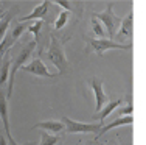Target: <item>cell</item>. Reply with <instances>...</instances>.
<instances>
[{"label":"cell","mask_w":146,"mask_h":145,"mask_svg":"<svg viewBox=\"0 0 146 145\" xmlns=\"http://www.w3.org/2000/svg\"><path fill=\"white\" fill-rule=\"evenodd\" d=\"M120 105H123V100H121V98H117V100H113V102H109L107 105H104V106H103L101 111L96 114V119H98L100 122L103 123L106 117H109L110 114L115 111L117 108H120Z\"/></svg>","instance_id":"7c38bea8"},{"label":"cell","mask_w":146,"mask_h":145,"mask_svg":"<svg viewBox=\"0 0 146 145\" xmlns=\"http://www.w3.org/2000/svg\"><path fill=\"white\" fill-rule=\"evenodd\" d=\"M27 27H25V23H19L17 22L16 25H14V28H13V31H11V37H13V41H16L19 39L20 36H22V33H23V30H25Z\"/></svg>","instance_id":"ffe728a7"},{"label":"cell","mask_w":146,"mask_h":145,"mask_svg":"<svg viewBox=\"0 0 146 145\" xmlns=\"http://www.w3.org/2000/svg\"><path fill=\"white\" fill-rule=\"evenodd\" d=\"M64 123V130L67 131L68 134H78V133H98L101 130L103 123H82V122H76V120L70 119V117H62L61 120Z\"/></svg>","instance_id":"5b68a950"},{"label":"cell","mask_w":146,"mask_h":145,"mask_svg":"<svg viewBox=\"0 0 146 145\" xmlns=\"http://www.w3.org/2000/svg\"><path fill=\"white\" fill-rule=\"evenodd\" d=\"M30 145H33V144H30Z\"/></svg>","instance_id":"4316f807"},{"label":"cell","mask_w":146,"mask_h":145,"mask_svg":"<svg viewBox=\"0 0 146 145\" xmlns=\"http://www.w3.org/2000/svg\"><path fill=\"white\" fill-rule=\"evenodd\" d=\"M50 3L51 2H40L39 5L36 6V8L33 9V11L30 13V14H27L25 17H20L17 22L19 23H25V22H30V20H42L44 17H45V14H47V11H48V6H50Z\"/></svg>","instance_id":"9c48e42d"},{"label":"cell","mask_w":146,"mask_h":145,"mask_svg":"<svg viewBox=\"0 0 146 145\" xmlns=\"http://www.w3.org/2000/svg\"><path fill=\"white\" fill-rule=\"evenodd\" d=\"M42 25H44V22L42 20H34L31 25L27 27V30L31 33V34H34V42H39V33H40V28H42Z\"/></svg>","instance_id":"e0dca14e"},{"label":"cell","mask_w":146,"mask_h":145,"mask_svg":"<svg viewBox=\"0 0 146 145\" xmlns=\"http://www.w3.org/2000/svg\"><path fill=\"white\" fill-rule=\"evenodd\" d=\"M9 22H11V17H9V16H6L5 19L0 22V42H2V39L5 37L6 30H8V27H9Z\"/></svg>","instance_id":"44dd1931"},{"label":"cell","mask_w":146,"mask_h":145,"mask_svg":"<svg viewBox=\"0 0 146 145\" xmlns=\"http://www.w3.org/2000/svg\"><path fill=\"white\" fill-rule=\"evenodd\" d=\"M14 145H17V144H14Z\"/></svg>","instance_id":"83f0119b"},{"label":"cell","mask_w":146,"mask_h":145,"mask_svg":"<svg viewBox=\"0 0 146 145\" xmlns=\"http://www.w3.org/2000/svg\"><path fill=\"white\" fill-rule=\"evenodd\" d=\"M37 44L34 42V41H28V44H27L25 47L22 48V50L19 51V53L14 56V59H11V69H9V78H8V98L11 97L13 94V88H14V78H16V74L17 70H19L20 67H22L23 64L27 63V59L30 58V55L33 53V50L36 48Z\"/></svg>","instance_id":"6da1fadb"},{"label":"cell","mask_w":146,"mask_h":145,"mask_svg":"<svg viewBox=\"0 0 146 145\" xmlns=\"http://www.w3.org/2000/svg\"><path fill=\"white\" fill-rule=\"evenodd\" d=\"M89 84L93 91V95H95V112H93V116H95V114H98L101 111L106 103H109V95H107L103 89V80L101 78H98V77L90 78Z\"/></svg>","instance_id":"8992f818"},{"label":"cell","mask_w":146,"mask_h":145,"mask_svg":"<svg viewBox=\"0 0 146 145\" xmlns=\"http://www.w3.org/2000/svg\"><path fill=\"white\" fill-rule=\"evenodd\" d=\"M59 142V137L53 136V134L47 133V131H40V142L39 145H56Z\"/></svg>","instance_id":"9a60e30c"},{"label":"cell","mask_w":146,"mask_h":145,"mask_svg":"<svg viewBox=\"0 0 146 145\" xmlns=\"http://www.w3.org/2000/svg\"><path fill=\"white\" fill-rule=\"evenodd\" d=\"M34 128H40L44 131H48V133H59V131L64 130V123L61 120H45V122H39L34 125Z\"/></svg>","instance_id":"8fae6325"},{"label":"cell","mask_w":146,"mask_h":145,"mask_svg":"<svg viewBox=\"0 0 146 145\" xmlns=\"http://www.w3.org/2000/svg\"><path fill=\"white\" fill-rule=\"evenodd\" d=\"M0 145H8V142H6V139L3 136H0Z\"/></svg>","instance_id":"cb8c5ba5"},{"label":"cell","mask_w":146,"mask_h":145,"mask_svg":"<svg viewBox=\"0 0 146 145\" xmlns=\"http://www.w3.org/2000/svg\"><path fill=\"white\" fill-rule=\"evenodd\" d=\"M132 23H134V14H132V11L127 14L124 19H121V30H120V34H118V37L120 36H124V37H131L132 36Z\"/></svg>","instance_id":"4fadbf2b"},{"label":"cell","mask_w":146,"mask_h":145,"mask_svg":"<svg viewBox=\"0 0 146 145\" xmlns=\"http://www.w3.org/2000/svg\"><path fill=\"white\" fill-rule=\"evenodd\" d=\"M84 145H104L103 142H96V140H86Z\"/></svg>","instance_id":"603a6c76"},{"label":"cell","mask_w":146,"mask_h":145,"mask_svg":"<svg viewBox=\"0 0 146 145\" xmlns=\"http://www.w3.org/2000/svg\"><path fill=\"white\" fill-rule=\"evenodd\" d=\"M0 119L3 122V128H5V133L8 136L9 145H14L16 140L14 137L11 136V130H9V117H8V103H6V94L3 91H0Z\"/></svg>","instance_id":"ba28073f"},{"label":"cell","mask_w":146,"mask_h":145,"mask_svg":"<svg viewBox=\"0 0 146 145\" xmlns=\"http://www.w3.org/2000/svg\"><path fill=\"white\" fill-rule=\"evenodd\" d=\"M93 16H95L100 22H103L109 39L113 41V37H115V34H117V30L120 28V23H121V19L118 16H115V13H113V3H109L107 8L104 9L103 13H96V14H93Z\"/></svg>","instance_id":"3957f363"},{"label":"cell","mask_w":146,"mask_h":145,"mask_svg":"<svg viewBox=\"0 0 146 145\" xmlns=\"http://www.w3.org/2000/svg\"><path fill=\"white\" fill-rule=\"evenodd\" d=\"M3 13H5V9H3V8H0V17L3 16Z\"/></svg>","instance_id":"d4e9b609"},{"label":"cell","mask_w":146,"mask_h":145,"mask_svg":"<svg viewBox=\"0 0 146 145\" xmlns=\"http://www.w3.org/2000/svg\"><path fill=\"white\" fill-rule=\"evenodd\" d=\"M92 27H93V33H95L96 36H100L101 39H104V36H106V33H104V28H103L101 22H100V20L96 19L95 16H92Z\"/></svg>","instance_id":"ac0fdd59"},{"label":"cell","mask_w":146,"mask_h":145,"mask_svg":"<svg viewBox=\"0 0 146 145\" xmlns=\"http://www.w3.org/2000/svg\"><path fill=\"white\" fill-rule=\"evenodd\" d=\"M47 56L61 74L68 70V59L65 56V51H64V47H62L61 41H58L56 36L50 37V47L47 50Z\"/></svg>","instance_id":"7a4b0ae2"},{"label":"cell","mask_w":146,"mask_h":145,"mask_svg":"<svg viewBox=\"0 0 146 145\" xmlns=\"http://www.w3.org/2000/svg\"><path fill=\"white\" fill-rule=\"evenodd\" d=\"M56 5L62 6V8H64L65 11H67V13H68V11H72V9H73L72 6H70L72 3H70V2H65V0H58V2H56Z\"/></svg>","instance_id":"7402d4cb"},{"label":"cell","mask_w":146,"mask_h":145,"mask_svg":"<svg viewBox=\"0 0 146 145\" xmlns=\"http://www.w3.org/2000/svg\"><path fill=\"white\" fill-rule=\"evenodd\" d=\"M87 50L86 51H95L98 56H103L104 51L107 50H131L132 48V42L129 44H121V42H115V41L110 39H90L87 37Z\"/></svg>","instance_id":"277c9868"},{"label":"cell","mask_w":146,"mask_h":145,"mask_svg":"<svg viewBox=\"0 0 146 145\" xmlns=\"http://www.w3.org/2000/svg\"><path fill=\"white\" fill-rule=\"evenodd\" d=\"M127 103L124 106H121L120 109L117 111V117H123V116H132V112H134V106H132V97L127 95L126 97Z\"/></svg>","instance_id":"2e32d148"},{"label":"cell","mask_w":146,"mask_h":145,"mask_svg":"<svg viewBox=\"0 0 146 145\" xmlns=\"http://www.w3.org/2000/svg\"><path fill=\"white\" fill-rule=\"evenodd\" d=\"M134 122V119H132V116H123V117H117L113 122L107 123V125L101 126V130L98 131V137L103 136V134H106L109 130L112 128H117V126H124V125H131V123Z\"/></svg>","instance_id":"30bf717a"},{"label":"cell","mask_w":146,"mask_h":145,"mask_svg":"<svg viewBox=\"0 0 146 145\" xmlns=\"http://www.w3.org/2000/svg\"><path fill=\"white\" fill-rule=\"evenodd\" d=\"M104 145H112V144H104Z\"/></svg>","instance_id":"484cf974"},{"label":"cell","mask_w":146,"mask_h":145,"mask_svg":"<svg viewBox=\"0 0 146 145\" xmlns=\"http://www.w3.org/2000/svg\"><path fill=\"white\" fill-rule=\"evenodd\" d=\"M9 67H11V58L6 53V56L3 58V61H2V67H0V86H3L6 83V80H8Z\"/></svg>","instance_id":"5bb4252c"},{"label":"cell","mask_w":146,"mask_h":145,"mask_svg":"<svg viewBox=\"0 0 146 145\" xmlns=\"http://www.w3.org/2000/svg\"><path fill=\"white\" fill-rule=\"evenodd\" d=\"M20 69H22V70H25V72H28V74L36 75V77L48 78V80H53V78H56L58 75H59V74H50V72H48V69H47V65L42 63V59H40V58H36V59H33L28 64H23Z\"/></svg>","instance_id":"52a82bcc"},{"label":"cell","mask_w":146,"mask_h":145,"mask_svg":"<svg viewBox=\"0 0 146 145\" xmlns=\"http://www.w3.org/2000/svg\"><path fill=\"white\" fill-rule=\"evenodd\" d=\"M68 20V13L67 11H62L61 14H59V17L56 19V22H54V28L56 30H62L65 27V23H67Z\"/></svg>","instance_id":"d6986e66"}]
</instances>
